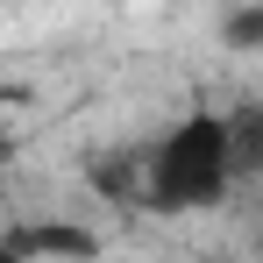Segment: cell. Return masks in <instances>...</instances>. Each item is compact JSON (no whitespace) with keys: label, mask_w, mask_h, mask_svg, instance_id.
<instances>
[{"label":"cell","mask_w":263,"mask_h":263,"mask_svg":"<svg viewBox=\"0 0 263 263\" xmlns=\"http://www.w3.org/2000/svg\"><path fill=\"white\" fill-rule=\"evenodd\" d=\"M235 178H242L235 121L214 114V107H192L157 135V149L142 164V199L157 214H206V206H220L235 192Z\"/></svg>","instance_id":"obj_1"},{"label":"cell","mask_w":263,"mask_h":263,"mask_svg":"<svg viewBox=\"0 0 263 263\" xmlns=\"http://www.w3.org/2000/svg\"><path fill=\"white\" fill-rule=\"evenodd\" d=\"M220 43L242 50V57H256L263 50V7H228L220 14Z\"/></svg>","instance_id":"obj_2"},{"label":"cell","mask_w":263,"mask_h":263,"mask_svg":"<svg viewBox=\"0 0 263 263\" xmlns=\"http://www.w3.org/2000/svg\"><path fill=\"white\" fill-rule=\"evenodd\" d=\"M0 263H36L29 249H14V242H0Z\"/></svg>","instance_id":"obj_3"},{"label":"cell","mask_w":263,"mask_h":263,"mask_svg":"<svg viewBox=\"0 0 263 263\" xmlns=\"http://www.w3.org/2000/svg\"><path fill=\"white\" fill-rule=\"evenodd\" d=\"M0 178H7V142H0Z\"/></svg>","instance_id":"obj_4"}]
</instances>
